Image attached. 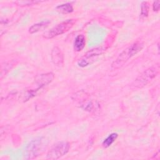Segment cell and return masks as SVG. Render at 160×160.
Returning <instances> with one entry per match:
<instances>
[{"label":"cell","instance_id":"1","mask_svg":"<svg viewBox=\"0 0 160 160\" xmlns=\"http://www.w3.org/2000/svg\"><path fill=\"white\" fill-rule=\"evenodd\" d=\"M144 48V43L141 41H136L122 51L118 58L112 62L111 69L115 70L121 68L130 58L140 52Z\"/></svg>","mask_w":160,"mask_h":160},{"label":"cell","instance_id":"2","mask_svg":"<svg viewBox=\"0 0 160 160\" xmlns=\"http://www.w3.org/2000/svg\"><path fill=\"white\" fill-rule=\"evenodd\" d=\"M47 147L46 140L43 138H39L31 141L25 149V158L34 159L41 155Z\"/></svg>","mask_w":160,"mask_h":160},{"label":"cell","instance_id":"3","mask_svg":"<svg viewBox=\"0 0 160 160\" xmlns=\"http://www.w3.org/2000/svg\"><path fill=\"white\" fill-rule=\"evenodd\" d=\"M159 72V66L151 67L141 72L133 81L132 86L136 88H141L148 84L154 79Z\"/></svg>","mask_w":160,"mask_h":160},{"label":"cell","instance_id":"4","mask_svg":"<svg viewBox=\"0 0 160 160\" xmlns=\"http://www.w3.org/2000/svg\"><path fill=\"white\" fill-rule=\"evenodd\" d=\"M75 22L76 21L74 19H67L54 26L48 31L44 32L42 36L46 39H52L57 36L61 35L71 29L74 26Z\"/></svg>","mask_w":160,"mask_h":160},{"label":"cell","instance_id":"5","mask_svg":"<svg viewBox=\"0 0 160 160\" xmlns=\"http://www.w3.org/2000/svg\"><path fill=\"white\" fill-rule=\"evenodd\" d=\"M104 51L105 49L102 46L90 49L81 59L78 60L77 62L78 66L80 68H84L91 64L97 59L99 56L103 54Z\"/></svg>","mask_w":160,"mask_h":160},{"label":"cell","instance_id":"6","mask_svg":"<svg viewBox=\"0 0 160 160\" xmlns=\"http://www.w3.org/2000/svg\"><path fill=\"white\" fill-rule=\"evenodd\" d=\"M70 148L68 142L61 141L56 143L47 153V159H58L68 153Z\"/></svg>","mask_w":160,"mask_h":160},{"label":"cell","instance_id":"7","mask_svg":"<svg viewBox=\"0 0 160 160\" xmlns=\"http://www.w3.org/2000/svg\"><path fill=\"white\" fill-rule=\"evenodd\" d=\"M54 75L52 72H47L37 76L35 78V84L38 86L37 89L39 90L45 86L49 84L54 79Z\"/></svg>","mask_w":160,"mask_h":160},{"label":"cell","instance_id":"8","mask_svg":"<svg viewBox=\"0 0 160 160\" xmlns=\"http://www.w3.org/2000/svg\"><path fill=\"white\" fill-rule=\"evenodd\" d=\"M51 58L52 62L54 64L60 66L64 63V55L61 50L58 46L54 47L51 52Z\"/></svg>","mask_w":160,"mask_h":160},{"label":"cell","instance_id":"9","mask_svg":"<svg viewBox=\"0 0 160 160\" xmlns=\"http://www.w3.org/2000/svg\"><path fill=\"white\" fill-rule=\"evenodd\" d=\"M50 23H51V21L49 19L42 20L41 22H39L38 23H36V24L32 25L29 28V32L30 34H34L39 31L43 30V29H46L49 25Z\"/></svg>","mask_w":160,"mask_h":160},{"label":"cell","instance_id":"10","mask_svg":"<svg viewBox=\"0 0 160 160\" xmlns=\"http://www.w3.org/2000/svg\"><path fill=\"white\" fill-rule=\"evenodd\" d=\"M86 45V38L82 34L78 35L74 41V49L77 51H81Z\"/></svg>","mask_w":160,"mask_h":160},{"label":"cell","instance_id":"11","mask_svg":"<svg viewBox=\"0 0 160 160\" xmlns=\"http://www.w3.org/2000/svg\"><path fill=\"white\" fill-rule=\"evenodd\" d=\"M56 9L58 12L62 14H68L73 11V7L71 3L67 2L65 4H62L56 6Z\"/></svg>","mask_w":160,"mask_h":160},{"label":"cell","instance_id":"12","mask_svg":"<svg viewBox=\"0 0 160 160\" xmlns=\"http://www.w3.org/2000/svg\"><path fill=\"white\" fill-rule=\"evenodd\" d=\"M118 134L116 132H113L111 133V134H109L102 142V145L104 148H107L108 147H109L118 138Z\"/></svg>","mask_w":160,"mask_h":160},{"label":"cell","instance_id":"13","mask_svg":"<svg viewBox=\"0 0 160 160\" xmlns=\"http://www.w3.org/2000/svg\"><path fill=\"white\" fill-rule=\"evenodd\" d=\"M149 10V6L147 1H143L141 3V14H140V18L141 19H143L148 17V13Z\"/></svg>","mask_w":160,"mask_h":160},{"label":"cell","instance_id":"14","mask_svg":"<svg viewBox=\"0 0 160 160\" xmlns=\"http://www.w3.org/2000/svg\"><path fill=\"white\" fill-rule=\"evenodd\" d=\"M41 2V1H16V3L18 4L19 6H24L32 5L34 4H37Z\"/></svg>","mask_w":160,"mask_h":160},{"label":"cell","instance_id":"15","mask_svg":"<svg viewBox=\"0 0 160 160\" xmlns=\"http://www.w3.org/2000/svg\"><path fill=\"white\" fill-rule=\"evenodd\" d=\"M160 8V2L159 1H155L152 5V9L154 11H158Z\"/></svg>","mask_w":160,"mask_h":160}]
</instances>
